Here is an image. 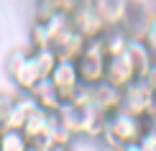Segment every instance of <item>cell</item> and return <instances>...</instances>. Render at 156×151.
<instances>
[{"label":"cell","instance_id":"1","mask_svg":"<svg viewBox=\"0 0 156 151\" xmlns=\"http://www.w3.org/2000/svg\"><path fill=\"white\" fill-rule=\"evenodd\" d=\"M146 120L144 118H136L131 113H126V110H118V113L108 115L105 120V131H102V143L110 149V151H120L126 143H136L144 136L146 131Z\"/></svg>","mask_w":156,"mask_h":151},{"label":"cell","instance_id":"2","mask_svg":"<svg viewBox=\"0 0 156 151\" xmlns=\"http://www.w3.org/2000/svg\"><path fill=\"white\" fill-rule=\"evenodd\" d=\"M77 64V72H80V80L84 84H97L105 80V64H108V54L105 49H102L100 38L97 41H87L84 44V49L80 51V56L74 59Z\"/></svg>","mask_w":156,"mask_h":151},{"label":"cell","instance_id":"3","mask_svg":"<svg viewBox=\"0 0 156 151\" xmlns=\"http://www.w3.org/2000/svg\"><path fill=\"white\" fill-rule=\"evenodd\" d=\"M69 23H72V28L84 38V41H97V38H102V34L110 28V26L102 21V16L95 10L92 0H80L77 8L69 13Z\"/></svg>","mask_w":156,"mask_h":151},{"label":"cell","instance_id":"4","mask_svg":"<svg viewBox=\"0 0 156 151\" xmlns=\"http://www.w3.org/2000/svg\"><path fill=\"white\" fill-rule=\"evenodd\" d=\"M120 110H126V113H131L136 118H144V120L151 115V110H154V87L144 77L133 80L123 90V108Z\"/></svg>","mask_w":156,"mask_h":151},{"label":"cell","instance_id":"5","mask_svg":"<svg viewBox=\"0 0 156 151\" xmlns=\"http://www.w3.org/2000/svg\"><path fill=\"white\" fill-rule=\"evenodd\" d=\"M49 80L54 82V87L59 90V95L64 97V100H69V97H72V92H74V90L82 84V80H80V72H77V64H74V59H59Z\"/></svg>","mask_w":156,"mask_h":151},{"label":"cell","instance_id":"6","mask_svg":"<svg viewBox=\"0 0 156 151\" xmlns=\"http://www.w3.org/2000/svg\"><path fill=\"white\" fill-rule=\"evenodd\" d=\"M84 44H87V41H84V38L72 28V23H69V21L54 34V38H51V49L59 54V59H77V56H80V51L84 49Z\"/></svg>","mask_w":156,"mask_h":151},{"label":"cell","instance_id":"7","mask_svg":"<svg viewBox=\"0 0 156 151\" xmlns=\"http://www.w3.org/2000/svg\"><path fill=\"white\" fill-rule=\"evenodd\" d=\"M92 105L100 113H105V115H113V113H118V110L123 108V90H118L115 84H110V82H97L92 84Z\"/></svg>","mask_w":156,"mask_h":151},{"label":"cell","instance_id":"8","mask_svg":"<svg viewBox=\"0 0 156 151\" xmlns=\"http://www.w3.org/2000/svg\"><path fill=\"white\" fill-rule=\"evenodd\" d=\"M133 80H138V77H136V72H133V67H131V62H128L126 51L118 54V56H108V64H105V82L115 84L118 90H126Z\"/></svg>","mask_w":156,"mask_h":151},{"label":"cell","instance_id":"9","mask_svg":"<svg viewBox=\"0 0 156 151\" xmlns=\"http://www.w3.org/2000/svg\"><path fill=\"white\" fill-rule=\"evenodd\" d=\"M8 77H10V82L16 84L18 92H31V90L36 87V82L44 80V77L38 74V69H36V62H34V56H31V49H28V54L18 62V67L13 69Z\"/></svg>","mask_w":156,"mask_h":151},{"label":"cell","instance_id":"10","mask_svg":"<svg viewBox=\"0 0 156 151\" xmlns=\"http://www.w3.org/2000/svg\"><path fill=\"white\" fill-rule=\"evenodd\" d=\"M126 56H128V62H131L136 77H146V72L156 64V56L148 51V46L144 44V38H141V36H131L128 49H126Z\"/></svg>","mask_w":156,"mask_h":151},{"label":"cell","instance_id":"11","mask_svg":"<svg viewBox=\"0 0 156 151\" xmlns=\"http://www.w3.org/2000/svg\"><path fill=\"white\" fill-rule=\"evenodd\" d=\"M36 108H38V105H36L34 97H31V92L16 95V97H13L10 110H8V115H5V120H3V128H18V131H21L23 123H26V118L34 113Z\"/></svg>","mask_w":156,"mask_h":151},{"label":"cell","instance_id":"12","mask_svg":"<svg viewBox=\"0 0 156 151\" xmlns=\"http://www.w3.org/2000/svg\"><path fill=\"white\" fill-rule=\"evenodd\" d=\"M95 10L108 26H126L131 13V0H92Z\"/></svg>","mask_w":156,"mask_h":151},{"label":"cell","instance_id":"13","mask_svg":"<svg viewBox=\"0 0 156 151\" xmlns=\"http://www.w3.org/2000/svg\"><path fill=\"white\" fill-rule=\"evenodd\" d=\"M31 97L36 100V105L41 110H46V113H56V110L62 108L64 97L59 95V90L54 87V82L49 80V77H44V80L36 82V87L31 90Z\"/></svg>","mask_w":156,"mask_h":151},{"label":"cell","instance_id":"14","mask_svg":"<svg viewBox=\"0 0 156 151\" xmlns=\"http://www.w3.org/2000/svg\"><path fill=\"white\" fill-rule=\"evenodd\" d=\"M128 41H131V31L126 28V26H110V28L102 34L100 44L102 49H105L108 56H118L123 51L128 49Z\"/></svg>","mask_w":156,"mask_h":151},{"label":"cell","instance_id":"15","mask_svg":"<svg viewBox=\"0 0 156 151\" xmlns=\"http://www.w3.org/2000/svg\"><path fill=\"white\" fill-rule=\"evenodd\" d=\"M31 56H34V62H36L38 74L41 77H51L56 62H59V54H56L51 46H41V49H31Z\"/></svg>","mask_w":156,"mask_h":151},{"label":"cell","instance_id":"16","mask_svg":"<svg viewBox=\"0 0 156 151\" xmlns=\"http://www.w3.org/2000/svg\"><path fill=\"white\" fill-rule=\"evenodd\" d=\"M46 136H49L51 146H54V143H56V146H69V143L74 141V133L62 123V118L56 113H51V118H49V133Z\"/></svg>","mask_w":156,"mask_h":151},{"label":"cell","instance_id":"17","mask_svg":"<svg viewBox=\"0 0 156 151\" xmlns=\"http://www.w3.org/2000/svg\"><path fill=\"white\" fill-rule=\"evenodd\" d=\"M28 138L18 128H3L0 131V151H26Z\"/></svg>","mask_w":156,"mask_h":151},{"label":"cell","instance_id":"18","mask_svg":"<svg viewBox=\"0 0 156 151\" xmlns=\"http://www.w3.org/2000/svg\"><path fill=\"white\" fill-rule=\"evenodd\" d=\"M28 44L31 49H41V46H51V28L46 21L36 18L31 23V31H28Z\"/></svg>","mask_w":156,"mask_h":151},{"label":"cell","instance_id":"19","mask_svg":"<svg viewBox=\"0 0 156 151\" xmlns=\"http://www.w3.org/2000/svg\"><path fill=\"white\" fill-rule=\"evenodd\" d=\"M105 120H108V115H105V113H100L95 105H90V108H87V120H84V133H82V136H90V138H100L102 131H105Z\"/></svg>","mask_w":156,"mask_h":151},{"label":"cell","instance_id":"20","mask_svg":"<svg viewBox=\"0 0 156 151\" xmlns=\"http://www.w3.org/2000/svg\"><path fill=\"white\" fill-rule=\"evenodd\" d=\"M141 38H144V44L148 46V51L156 56V13H151V16H148L146 26L141 28Z\"/></svg>","mask_w":156,"mask_h":151},{"label":"cell","instance_id":"21","mask_svg":"<svg viewBox=\"0 0 156 151\" xmlns=\"http://www.w3.org/2000/svg\"><path fill=\"white\" fill-rule=\"evenodd\" d=\"M138 146L144 149V151H156V133L146 128V131H144V136L138 138Z\"/></svg>","mask_w":156,"mask_h":151},{"label":"cell","instance_id":"22","mask_svg":"<svg viewBox=\"0 0 156 151\" xmlns=\"http://www.w3.org/2000/svg\"><path fill=\"white\" fill-rule=\"evenodd\" d=\"M10 105H13V97H10V95H0V123L5 120V115H8Z\"/></svg>","mask_w":156,"mask_h":151},{"label":"cell","instance_id":"23","mask_svg":"<svg viewBox=\"0 0 156 151\" xmlns=\"http://www.w3.org/2000/svg\"><path fill=\"white\" fill-rule=\"evenodd\" d=\"M146 126H148V131H154V133H156V108L151 110V115L146 118Z\"/></svg>","mask_w":156,"mask_h":151},{"label":"cell","instance_id":"24","mask_svg":"<svg viewBox=\"0 0 156 151\" xmlns=\"http://www.w3.org/2000/svg\"><path fill=\"white\" fill-rule=\"evenodd\" d=\"M120 151H144V149H141V146H138V141H136V143H126Z\"/></svg>","mask_w":156,"mask_h":151},{"label":"cell","instance_id":"25","mask_svg":"<svg viewBox=\"0 0 156 151\" xmlns=\"http://www.w3.org/2000/svg\"><path fill=\"white\" fill-rule=\"evenodd\" d=\"M46 151H69V146H56V143H54V146H49Z\"/></svg>","mask_w":156,"mask_h":151},{"label":"cell","instance_id":"26","mask_svg":"<svg viewBox=\"0 0 156 151\" xmlns=\"http://www.w3.org/2000/svg\"><path fill=\"white\" fill-rule=\"evenodd\" d=\"M26 151H41V149H38V146H34V143H28V149H26Z\"/></svg>","mask_w":156,"mask_h":151},{"label":"cell","instance_id":"27","mask_svg":"<svg viewBox=\"0 0 156 151\" xmlns=\"http://www.w3.org/2000/svg\"><path fill=\"white\" fill-rule=\"evenodd\" d=\"M154 108H156V90H154Z\"/></svg>","mask_w":156,"mask_h":151},{"label":"cell","instance_id":"28","mask_svg":"<svg viewBox=\"0 0 156 151\" xmlns=\"http://www.w3.org/2000/svg\"><path fill=\"white\" fill-rule=\"evenodd\" d=\"M0 131H3V128H0Z\"/></svg>","mask_w":156,"mask_h":151}]
</instances>
